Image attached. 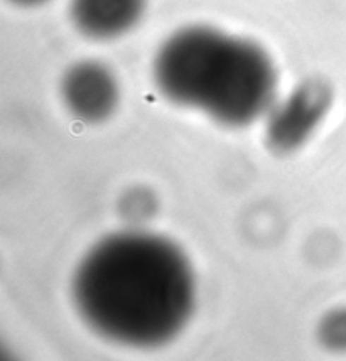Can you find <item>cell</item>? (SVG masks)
Returning a JSON list of instances; mask_svg holds the SVG:
<instances>
[{"label":"cell","instance_id":"6da1fadb","mask_svg":"<svg viewBox=\"0 0 346 361\" xmlns=\"http://www.w3.org/2000/svg\"><path fill=\"white\" fill-rule=\"evenodd\" d=\"M78 314L98 336L131 348H157L183 333L196 304L188 255L147 231L108 235L73 275Z\"/></svg>","mask_w":346,"mask_h":361},{"label":"cell","instance_id":"7a4b0ae2","mask_svg":"<svg viewBox=\"0 0 346 361\" xmlns=\"http://www.w3.org/2000/svg\"><path fill=\"white\" fill-rule=\"evenodd\" d=\"M153 78L167 102L225 127L267 117L279 88L275 64L261 44L211 25L172 32L154 56Z\"/></svg>","mask_w":346,"mask_h":361},{"label":"cell","instance_id":"3957f363","mask_svg":"<svg viewBox=\"0 0 346 361\" xmlns=\"http://www.w3.org/2000/svg\"><path fill=\"white\" fill-rule=\"evenodd\" d=\"M331 105V90L323 80H308L275 102L267 114L266 139L272 150L296 152L316 134Z\"/></svg>","mask_w":346,"mask_h":361},{"label":"cell","instance_id":"277c9868","mask_svg":"<svg viewBox=\"0 0 346 361\" xmlns=\"http://www.w3.org/2000/svg\"><path fill=\"white\" fill-rule=\"evenodd\" d=\"M64 106L90 126L105 122L120 105V83L105 63L83 59L68 68L61 80Z\"/></svg>","mask_w":346,"mask_h":361},{"label":"cell","instance_id":"5b68a950","mask_svg":"<svg viewBox=\"0 0 346 361\" xmlns=\"http://www.w3.org/2000/svg\"><path fill=\"white\" fill-rule=\"evenodd\" d=\"M147 11V0H69V19L81 36L114 41L132 32Z\"/></svg>","mask_w":346,"mask_h":361},{"label":"cell","instance_id":"8992f818","mask_svg":"<svg viewBox=\"0 0 346 361\" xmlns=\"http://www.w3.org/2000/svg\"><path fill=\"white\" fill-rule=\"evenodd\" d=\"M319 338L333 350L346 348V312L338 311L324 317L319 326Z\"/></svg>","mask_w":346,"mask_h":361},{"label":"cell","instance_id":"52a82bcc","mask_svg":"<svg viewBox=\"0 0 346 361\" xmlns=\"http://www.w3.org/2000/svg\"><path fill=\"white\" fill-rule=\"evenodd\" d=\"M11 2L19 7H39V6H44V4L49 2V0H11Z\"/></svg>","mask_w":346,"mask_h":361}]
</instances>
